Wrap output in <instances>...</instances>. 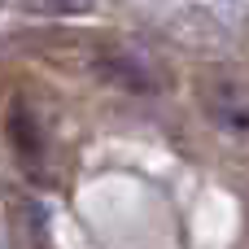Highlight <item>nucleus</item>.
Wrapping results in <instances>:
<instances>
[{"mask_svg": "<svg viewBox=\"0 0 249 249\" xmlns=\"http://www.w3.org/2000/svg\"><path fill=\"white\" fill-rule=\"evenodd\" d=\"M31 13H44V18H74V13H88L92 0H22Z\"/></svg>", "mask_w": 249, "mask_h": 249, "instance_id": "3", "label": "nucleus"}, {"mask_svg": "<svg viewBox=\"0 0 249 249\" xmlns=\"http://www.w3.org/2000/svg\"><path fill=\"white\" fill-rule=\"evenodd\" d=\"M9 140L18 144V153H22V158H35V153L44 149L39 127H35V118H31L26 109H13V114H9Z\"/></svg>", "mask_w": 249, "mask_h": 249, "instance_id": "2", "label": "nucleus"}, {"mask_svg": "<svg viewBox=\"0 0 249 249\" xmlns=\"http://www.w3.org/2000/svg\"><path fill=\"white\" fill-rule=\"evenodd\" d=\"M96 70H101L114 88H131V92H158V88H166L136 53H127V57H118V61H101Z\"/></svg>", "mask_w": 249, "mask_h": 249, "instance_id": "1", "label": "nucleus"}]
</instances>
